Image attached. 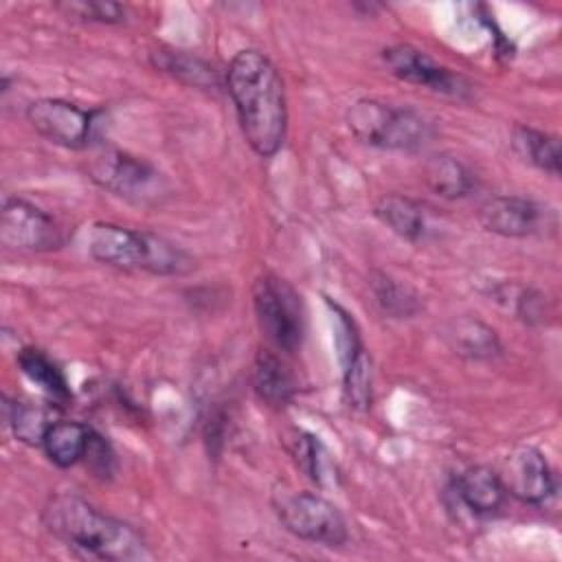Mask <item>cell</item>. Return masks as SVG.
I'll list each match as a JSON object with an SVG mask.
<instances>
[{
    "label": "cell",
    "mask_w": 562,
    "mask_h": 562,
    "mask_svg": "<svg viewBox=\"0 0 562 562\" xmlns=\"http://www.w3.org/2000/svg\"><path fill=\"white\" fill-rule=\"evenodd\" d=\"M294 459L296 465L316 483H323V463H325V450L318 443L316 437L307 432H299L294 439Z\"/></svg>",
    "instance_id": "484cf974"
},
{
    "label": "cell",
    "mask_w": 562,
    "mask_h": 562,
    "mask_svg": "<svg viewBox=\"0 0 562 562\" xmlns=\"http://www.w3.org/2000/svg\"><path fill=\"white\" fill-rule=\"evenodd\" d=\"M7 424L13 428V435L31 446H42L46 428L53 424L48 413L40 406L24 402H4Z\"/></svg>",
    "instance_id": "603a6c76"
},
{
    "label": "cell",
    "mask_w": 562,
    "mask_h": 562,
    "mask_svg": "<svg viewBox=\"0 0 562 562\" xmlns=\"http://www.w3.org/2000/svg\"><path fill=\"white\" fill-rule=\"evenodd\" d=\"M156 64L171 72V75H178L180 79H187L195 86H206L209 79L213 81V68L206 66L204 61L195 59V57H187V55H178V53H158V59Z\"/></svg>",
    "instance_id": "cb8c5ba5"
},
{
    "label": "cell",
    "mask_w": 562,
    "mask_h": 562,
    "mask_svg": "<svg viewBox=\"0 0 562 562\" xmlns=\"http://www.w3.org/2000/svg\"><path fill=\"white\" fill-rule=\"evenodd\" d=\"M88 252L92 259L121 270L184 274L193 268L191 257L167 239L112 222H97L90 226Z\"/></svg>",
    "instance_id": "3957f363"
},
{
    "label": "cell",
    "mask_w": 562,
    "mask_h": 562,
    "mask_svg": "<svg viewBox=\"0 0 562 562\" xmlns=\"http://www.w3.org/2000/svg\"><path fill=\"white\" fill-rule=\"evenodd\" d=\"M547 222V209L520 195H494L479 209V222L485 231L501 237H529Z\"/></svg>",
    "instance_id": "7c38bea8"
},
{
    "label": "cell",
    "mask_w": 562,
    "mask_h": 562,
    "mask_svg": "<svg viewBox=\"0 0 562 562\" xmlns=\"http://www.w3.org/2000/svg\"><path fill=\"white\" fill-rule=\"evenodd\" d=\"M252 305L263 336L277 349L294 353L305 331L303 303L294 288L274 274H263L252 285Z\"/></svg>",
    "instance_id": "5b68a950"
},
{
    "label": "cell",
    "mask_w": 562,
    "mask_h": 562,
    "mask_svg": "<svg viewBox=\"0 0 562 562\" xmlns=\"http://www.w3.org/2000/svg\"><path fill=\"white\" fill-rule=\"evenodd\" d=\"M371 288L380 310L391 318H411L422 307L415 292H411L406 285H402L400 281L384 272H373Z\"/></svg>",
    "instance_id": "44dd1931"
},
{
    "label": "cell",
    "mask_w": 562,
    "mask_h": 562,
    "mask_svg": "<svg viewBox=\"0 0 562 562\" xmlns=\"http://www.w3.org/2000/svg\"><path fill=\"white\" fill-rule=\"evenodd\" d=\"M59 7L66 13L88 20V22L119 24L125 20V7L119 2H110V0H77V2H64Z\"/></svg>",
    "instance_id": "d4e9b609"
},
{
    "label": "cell",
    "mask_w": 562,
    "mask_h": 562,
    "mask_svg": "<svg viewBox=\"0 0 562 562\" xmlns=\"http://www.w3.org/2000/svg\"><path fill=\"white\" fill-rule=\"evenodd\" d=\"M44 527L61 542L99 560H147L151 558L140 533L112 518L77 494H55L42 509Z\"/></svg>",
    "instance_id": "7a4b0ae2"
},
{
    "label": "cell",
    "mask_w": 562,
    "mask_h": 562,
    "mask_svg": "<svg viewBox=\"0 0 562 562\" xmlns=\"http://www.w3.org/2000/svg\"><path fill=\"white\" fill-rule=\"evenodd\" d=\"M64 241L59 224L35 204L7 198L0 211V244L18 252H44Z\"/></svg>",
    "instance_id": "9c48e42d"
},
{
    "label": "cell",
    "mask_w": 562,
    "mask_h": 562,
    "mask_svg": "<svg viewBox=\"0 0 562 562\" xmlns=\"http://www.w3.org/2000/svg\"><path fill=\"white\" fill-rule=\"evenodd\" d=\"M252 389L266 404L285 406L296 393V382L279 356L261 349L252 362Z\"/></svg>",
    "instance_id": "5bb4252c"
},
{
    "label": "cell",
    "mask_w": 562,
    "mask_h": 562,
    "mask_svg": "<svg viewBox=\"0 0 562 562\" xmlns=\"http://www.w3.org/2000/svg\"><path fill=\"white\" fill-rule=\"evenodd\" d=\"M90 435L92 428L79 422H53L44 432L42 448L55 465L70 468L83 459Z\"/></svg>",
    "instance_id": "2e32d148"
},
{
    "label": "cell",
    "mask_w": 562,
    "mask_h": 562,
    "mask_svg": "<svg viewBox=\"0 0 562 562\" xmlns=\"http://www.w3.org/2000/svg\"><path fill=\"white\" fill-rule=\"evenodd\" d=\"M514 151L529 165L551 176H560V140L553 134L518 125L512 134Z\"/></svg>",
    "instance_id": "ac0fdd59"
},
{
    "label": "cell",
    "mask_w": 562,
    "mask_h": 562,
    "mask_svg": "<svg viewBox=\"0 0 562 562\" xmlns=\"http://www.w3.org/2000/svg\"><path fill=\"white\" fill-rule=\"evenodd\" d=\"M33 130L66 149H86L99 134L103 112L83 110L64 99H37L26 108Z\"/></svg>",
    "instance_id": "52a82bcc"
},
{
    "label": "cell",
    "mask_w": 562,
    "mask_h": 562,
    "mask_svg": "<svg viewBox=\"0 0 562 562\" xmlns=\"http://www.w3.org/2000/svg\"><path fill=\"white\" fill-rule=\"evenodd\" d=\"M424 180L426 184L441 198L448 200H457V198H465L468 193H472V189L476 187L474 173L457 158L452 156H432L426 162L424 169Z\"/></svg>",
    "instance_id": "d6986e66"
},
{
    "label": "cell",
    "mask_w": 562,
    "mask_h": 562,
    "mask_svg": "<svg viewBox=\"0 0 562 562\" xmlns=\"http://www.w3.org/2000/svg\"><path fill=\"white\" fill-rule=\"evenodd\" d=\"M351 134L382 149H419L432 136L430 123L411 108H397L378 99H360L347 110Z\"/></svg>",
    "instance_id": "277c9868"
},
{
    "label": "cell",
    "mask_w": 562,
    "mask_h": 562,
    "mask_svg": "<svg viewBox=\"0 0 562 562\" xmlns=\"http://www.w3.org/2000/svg\"><path fill=\"white\" fill-rule=\"evenodd\" d=\"M88 176L101 189L127 200L151 198L160 187V173L149 162L116 147H99L88 160Z\"/></svg>",
    "instance_id": "ba28073f"
},
{
    "label": "cell",
    "mask_w": 562,
    "mask_h": 562,
    "mask_svg": "<svg viewBox=\"0 0 562 562\" xmlns=\"http://www.w3.org/2000/svg\"><path fill=\"white\" fill-rule=\"evenodd\" d=\"M457 496L474 512V514H494L505 503L507 490L498 472L485 465H472L463 470L457 481Z\"/></svg>",
    "instance_id": "4fadbf2b"
},
{
    "label": "cell",
    "mask_w": 562,
    "mask_h": 562,
    "mask_svg": "<svg viewBox=\"0 0 562 562\" xmlns=\"http://www.w3.org/2000/svg\"><path fill=\"white\" fill-rule=\"evenodd\" d=\"M342 362V393L351 408L364 411L371 402V364L364 347L351 353Z\"/></svg>",
    "instance_id": "7402d4cb"
},
{
    "label": "cell",
    "mask_w": 562,
    "mask_h": 562,
    "mask_svg": "<svg viewBox=\"0 0 562 562\" xmlns=\"http://www.w3.org/2000/svg\"><path fill=\"white\" fill-rule=\"evenodd\" d=\"M81 461H86V465L97 476H103V479L110 476L112 470H114V452H112L110 443L101 435H97L94 430L90 435V441H88V448H86V454H83Z\"/></svg>",
    "instance_id": "4316f807"
},
{
    "label": "cell",
    "mask_w": 562,
    "mask_h": 562,
    "mask_svg": "<svg viewBox=\"0 0 562 562\" xmlns=\"http://www.w3.org/2000/svg\"><path fill=\"white\" fill-rule=\"evenodd\" d=\"M283 527L301 540L340 547L349 540L347 522L338 507L312 492H285L274 501Z\"/></svg>",
    "instance_id": "8992f818"
},
{
    "label": "cell",
    "mask_w": 562,
    "mask_h": 562,
    "mask_svg": "<svg viewBox=\"0 0 562 562\" xmlns=\"http://www.w3.org/2000/svg\"><path fill=\"white\" fill-rule=\"evenodd\" d=\"M516 314L525 323H540L544 318V314H547L542 294H538L533 290H522L520 296L516 299Z\"/></svg>",
    "instance_id": "83f0119b"
},
{
    "label": "cell",
    "mask_w": 562,
    "mask_h": 562,
    "mask_svg": "<svg viewBox=\"0 0 562 562\" xmlns=\"http://www.w3.org/2000/svg\"><path fill=\"white\" fill-rule=\"evenodd\" d=\"M382 61L391 75H395L402 81L424 86L432 92L454 97V99H468L472 92V86L450 68L437 64L432 57H428L424 50L397 44L382 50Z\"/></svg>",
    "instance_id": "30bf717a"
},
{
    "label": "cell",
    "mask_w": 562,
    "mask_h": 562,
    "mask_svg": "<svg viewBox=\"0 0 562 562\" xmlns=\"http://www.w3.org/2000/svg\"><path fill=\"white\" fill-rule=\"evenodd\" d=\"M450 340L457 353L468 358H492L501 351L496 331L476 318L454 321Z\"/></svg>",
    "instance_id": "ffe728a7"
},
{
    "label": "cell",
    "mask_w": 562,
    "mask_h": 562,
    "mask_svg": "<svg viewBox=\"0 0 562 562\" xmlns=\"http://www.w3.org/2000/svg\"><path fill=\"white\" fill-rule=\"evenodd\" d=\"M18 367L44 393V397L50 404H55V406H68L70 404L72 393H70V386L66 382V375L42 349L24 347L18 353Z\"/></svg>",
    "instance_id": "9a60e30c"
},
{
    "label": "cell",
    "mask_w": 562,
    "mask_h": 562,
    "mask_svg": "<svg viewBox=\"0 0 562 562\" xmlns=\"http://www.w3.org/2000/svg\"><path fill=\"white\" fill-rule=\"evenodd\" d=\"M375 217L384 226H389L395 235L408 241H419L426 233V215L419 202L406 195H397V193L382 195L375 204Z\"/></svg>",
    "instance_id": "e0dca14e"
},
{
    "label": "cell",
    "mask_w": 562,
    "mask_h": 562,
    "mask_svg": "<svg viewBox=\"0 0 562 562\" xmlns=\"http://www.w3.org/2000/svg\"><path fill=\"white\" fill-rule=\"evenodd\" d=\"M501 479L507 494L529 505H542L555 492V476L549 461L531 446H520L507 454Z\"/></svg>",
    "instance_id": "8fae6325"
},
{
    "label": "cell",
    "mask_w": 562,
    "mask_h": 562,
    "mask_svg": "<svg viewBox=\"0 0 562 562\" xmlns=\"http://www.w3.org/2000/svg\"><path fill=\"white\" fill-rule=\"evenodd\" d=\"M226 88L246 143L263 158L274 156L288 132L285 90L277 66L261 50H239L226 68Z\"/></svg>",
    "instance_id": "6da1fadb"
}]
</instances>
